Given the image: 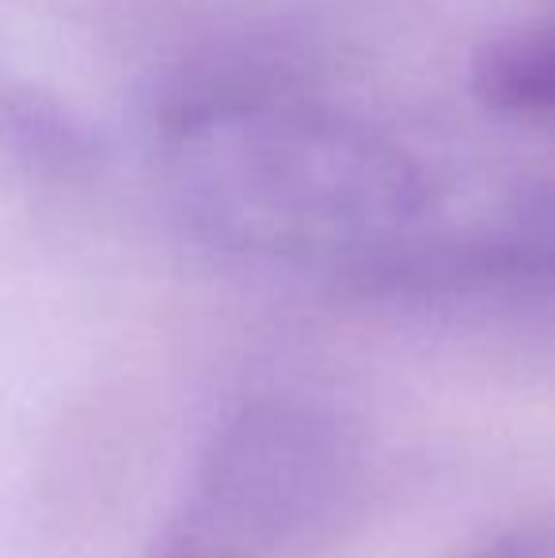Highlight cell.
<instances>
[{
	"instance_id": "obj_3",
	"label": "cell",
	"mask_w": 555,
	"mask_h": 558,
	"mask_svg": "<svg viewBox=\"0 0 555 558\" xmlns=\"http://www.w3.org/2000/svg\"><path fill=\"white\" fill-rule=\"evenodd\" d=\"M179 558H225V555H214V551H202V547H191V551L179 555Z\"/></svg>"
},
{
	"instance_id": "obj_1",
	"label": "cell",
	"mask_w": 555,
	"mask_h": 558,
	"mask_svg": "<svg viewBox=\"0 0 555 558\" xmlns=\"http://www.w3.org/2000/svg\"><path fill=\"white\" fill-rule=\"evenodd\" d=\"M472 84L495 111L555 122V23L487 43L472 65Z\"/></svg>"
},
{
	"instance_id": "obj_2",
	"label": "cell",
	"mask_w": 555,
	"mask_h": 558,
	"mask_svg": "<svg viewBox=\"0 0 555 558\" xmlns=\"http://www.w3.org/2000/svg\"><path fill=\"white\" fill-rule=\"evenodd\" d=\"M472 558H555V532L552 529H518L510 536H498Z\"/></svg>"
}]
</instances>
